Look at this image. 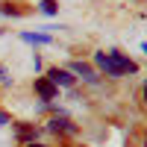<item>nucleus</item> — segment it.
<instances>
[{"instance_id":"f257e3e1","label":"nucleus","mask_w":147,"mask_h":147,"mask_svg":"<svg viewBox=\"0 0 147 147\" xmlns=\"http://www.w3.org/2000/svg\"><path fill=\"white\" fill-rule=\"evenodd\" d=\"M94 65L100 68L106 77H124V74H136L138 71V65L132 62V59H127L124 53H118V50H112V53L97 50L94 53Z\"/></svg>"},{"instance_id":"f03ea898","label":"nucleus","mask_w":147,"mask_h":147,"mask_svg":"<svg viewBox=\"0 0 147 147\" xmlns=\"http://www.w3.org/2000/svg\"><path fill=\"white\" fill-rule=\"evenodd\" d=\"M35 91H38L41 100H56V94H59V88H56L47 77H38V80H35Z\"/></svg>"},{"instance_id":"7ed1b4c3","label":"nucleus","mask_w":147,"mask_h":147,"mask_svg":"<svg viewBox=\"0 0 147 147\" xmlns=\"http://www.w3.org/2000/svg\"><path fill=\"white\" fill-rule=\"evenodd\" d=\"M47 80H50L53 85H65V88H71V85H74L71 71H62V68H50V71H47Z\"/></svg>"},{"instance_id":"20e7f679","label":"nucleus","mask_w":147,"mask_h":147,"mask_svg":"<svg viewBox=\"0 0 147 147\" xmlns=\"http://www.w3.org/2000/svg\"><path fill=\"white\" fill-rule=\"evenodd\" d=\"M50 129H53V132H68V136L77 132V127H74L68 118H53V121H50Z\"/></svg>"},{"instance_id":"39448f33","label":"nucleus","mask_w":147,"mask_h":147,"mask_svg":"<svg viewBox=\"0 0 147 147\" xmlns=\"http://www.w3.org/2000/svg\"><path fill=\"white\" fill-rule=\"evenodd\" d=\"M71 71H74V74H80V77H82V80H88V82H94V80H97V77H94V71H91L88 65H82V62H74V65H71Z\"/></svg>"},{"instance_id":"423d86ee","label":"nucleus","mask_w":147,"mask_h":147,"mask_svg":"<svg viewBox=\"0 0 147 147\" xmlns=\"http://www.w3.org/2000/svg\"><path fill=\"white\" fill-rule=\"evenodd\" d=\"M24 41H32V44H47V41H50V35H44V32H24Z\"/></svg>"},{"instance_id":"0eeeda50","label":"nucleus","mask_w":147,"mask_h":147,"mask_svg":"<svg viewBox=\"0 0 147 147\" xmlns=\"http://www.w3.org/2000/svg\"><path fill=\"white\" fill-rule=\"evenodd\" d=\"M32 136H35V129H32V127H27V124H21V127H18V138H21V141H27V138H32Z\"/></svg>"},{"instance_id":"6e6552de","label":"nucleus","mask_w":147,"mask_h":147,"mask_svg":"<svg viewBox=\"0 0 147 147\" xmlns=\"http://www.w3.org/2000/svg\"><path fill=\"white\" fill-rule=\"evenodd\" d=\"M41 12H44V15H56V3H53V0H44V3H41Z\"/></svg>"},{"instance_id":"1a4fd4ad","label":"nucleus","mask_w":147,"mask_h":147,"mask_svg":"<svg viewBox=\"0 0 147 147\" xmlns=\"http://www.w3.org/2000/svg\"><path fill=\"white\" fill-rule=\"evenodd\" d=\"M9 124V118H6V112H0V127H6Z\"/></svg>"},{"instance_id":"9d476101","label":"nucleus","mask_w":147,"mask_h":147,"mask_svg":"<svg viewBox=\"0 0 147 147\" xmlns=\"http://www.w3.org/2000/svg\"><path fill=\"white\" fill-rule=\"evenodd\" d=\"M144 100H147V82H144Z\"/></svg>"},{"instance_id":"9b49d317","label":"nucleus","mask_w":147,"mask_h":147,"mask_svg":"<svg viewBox=\"0 0 147 147\" xmlns=\"http://www.w3.org/2000/svg\"><path fill=\"white\" fill-rule=\"evenodd\" d=\"M30 147H44V144H35V141H32V144H30Z\"/></svg>"},{"instance_id":"f8f14e48","label":"nucleus","mask_w":147,"mask_h":147,"mask_svg":"<svg viewBox=\"0 0 147 147\" xmlns=\"http://www.w3.org/2000/svg\"><path fill=\"white\" fill-rule=\"evenodd\" d=\"M0 74H3V68H0Z\"/></svg>"}]
</instances>
